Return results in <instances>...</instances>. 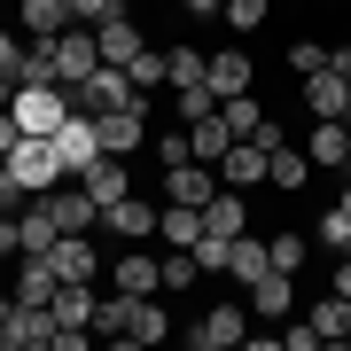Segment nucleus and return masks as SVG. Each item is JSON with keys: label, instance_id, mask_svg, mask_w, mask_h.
I'll return each mask as SVG.
<instances>
[{"label": "nucleus", "instance_id": "f257e3e1", "mask_svg": "<svg viewBox=\"0 0 351 351\" xmlns=\"http://www.w3.org/2000/svg\"><path fill=\"white\" fill-rule=\"evenodd\" d=\"M0 164H8V188H24V195H47V188H63V180H71L63 156H55V141H39V133H24Z\"/></svg>", "mask_w": 351, "mask_h": 351}, {"label": "nucleus", "instance_id": "f03ea898", "mask_svg": "<svg viewBox=\"0 0 351 351\" xmlns=\"http://www.w3.org/2000/svg\"><path fill=\"white\" fill-rule=\"evenodd\" d=\"M8 110H16V125H24V133H39V141H47V133L71 117V86H55V78H47V86H16V101H8Z\"/></svg>", "mask_w": 351, "mask_h": 351}, {"label": "nucleus", "instance_id": "7ed1b4c3", "mask_svg": "<svg viewBox=\"0 0 351 351\" xmlns=\"http://www.w3.org/2000/svg\"><path fill=\"white\" fill-rule=\"evenodd\" d=\"M47 55H55V78H63V86H86V78L101 71V39L86 24H71L63 39H47Z\"/></svg>", "mask_w": 351, "mask_h": 351}, {"label": "nucleus", "instance_id": "20e7f679", "mask_svg": "<svg viewBox=\"0 0 351 351\" xmlns=\"http://www.w3.org/2000/svg\"><path fill=\"white\" fill-rule=\"evenodd\" d=\"M47 141H55V156H63V172H71V180H78V172H86V164L101 156V125H94V110H71V117H63V125H55Z\"/></svg>", "mask_w": 351, "mask_h": 351}, {"label": "nucleus", "instance_id": "39448f33", "mask_svg": "<svg viewBox=\"0 0 351 351\" xmlns=\"http://www.w3.org/2000/svg\"><path fill=\"white\" fill-rule=\"evenodd\" d=\"M0 351H55V304H16L0 320Z\"/></svg>", "mask_w": 351, "mask_h": 351}, {"label": "nucleus", "instance_id": "423d86ee", "mask_svg": "<svg viewBox=\"0 0 351 351\" xmlns=\"http://www.w3.org/2000/svg\"><path fill=\"white\" fill-rule=\"evenodd\" d=\"M242 336H250V304H211V313L188 328L195 351H226V343H242Z\"/></svg>", "mask_w": 351, "mask_h": 351}, {"label": "nucleus", "instance_id": "0eeeda50", "mask_svg": "<svg viewBox=\"0 0 351 351\" xmlns=\"http://www.w3.org/2000/svg\"><path fill=\"white\" fill-rule=\"evenodd\" d=\"M226 188V180H219V164H172V172H164V203H195V211H203V203H211Z\"/></svg>", "mask_w": 351, "mask_h": 351}, {"label": "nucleus", "instance_id": "6e6552de", "mask_svg": "<svg viewBox=\"0 0 351 351\" xmlns=\"http://www.w3.org/2000/svg\"><path fill=\"white\" fill-rule=\"evenodd\" d=\"M304 156H313L320 172H351V125H343V117H313V133H304Z\"/></svg>", "mask_w": 351, "mask_h": 351}, {"label": "nucleus", "instance_id": "1a4fd4ad", "mask_svg": "<svg viewBox=\"0 0 351 351\" xmlns=\"http://www.w3.org/2000/svg\"><path fill=\"white\" fill-rule=\"evenodd\" d=\"M47 211H55V226H63V234H94L101 226V203L78 188V180H63V188H47Z\"/></svg>", "mask_w": 351, "mask_h": 351}, {"label": "nucleus", "instance_id": "9d476101", "mask_svg": "<svg viewBox=\"0 0 351 351\" xmlns=\"http://www.w3.org/2000/svg\"><path fill=\"white\" fill-rule=\"evenodd\" d=\"M110 289H117V297H156V289H164V258L125 250V258L110 265Z\"/></svg>", "mask_w": 351, "mask_h": 351}, {"label": "nucleus", "instance_id": "9b49d317", "mask_svg": "<svg viewBox=\"0 0 351 351\" xmlns=\"http://www.w3.org/2000/svg\"><path fill=\"white\" fill-rule=\"evenodd\" d=\"M94 125H101V149H110V156H133V149H149V110H101Z\"/></svg>", "mask_w": 351, "mask_h": 351}, {"label": "nucleus", "instance_id": "f8f14e48", "mask_svg": "<svg viewBox=\"0 0 351 351\" xmlns=\"http://www.w3.org/2000/svg\"><path fill=\"white\" fill-rule=\"evenodd\" d=\"M71 24H78L71 0H16V32L24 39H63Z\"/></svg>", "mask_w": 351, "mask_h": 351}, {"label": "nucleus", "instance_id": "ddd939ff", "mask_svg": "<svg viewBox=\"0 0 351 351\" xmlns=\"http://www.w3.org/2000/svg\"><path fill=\"white\" fill-rule=\"evenodd\" d=\"M101 226H110L117 242H149V234H156V203H141V195H117V203H101Z\"/></svg>", "mask_w": 351, "mask_h": 351}, {"label": "nucleus", "instance_id": "4468645a", "mask_svg": "<svg viewBox=\"0 0 351 351\" xmlns=\"http://www.w3.org/2000/svg\"><path fill=\"white\" fill-rule=\"evenodd\" d=\"M265 274H274V250H265L250 226H242V234L226 242V281H242V289H250V281H265Z\"/></svg>", "mask_w": 351, "mask_h": 351}, {"label": "nucleus", "instance_id": "2eb2a0df", "mask_svg": "<svg viewBox=\"0 0 351 351\" xmlns=\"http://www.w3.org/2000/svg\"><path fill=\"white\" fill-rule=\"evenodd\" d=\"M219 180H226V188H242V195L265 188V141H234V149L219 156Z\"/></svg>", "mask_w": 351, "mask_h": 351}, {"label": "nucleus", "instance_id": "dca6fc26", "mask_svg": "<svg viewBox=\"0 0 351 351\" xmlns=\"http://www.w3.org/2000/svg\"><path fill=\"white\" fill-rule=\"evenodd\" d=\"M304 110H313V117H343V110H351V78H343L336 63L313 71V78H304Z\"/></svg>", "mask_w": 351, "mask_h": 351}, {"label": "nucleus", "instance_id": "f3484780", "mask_svg": "<svg viewBox=\"0 0 351 351\" xmlns=\"http://www.w3.org/2000/svg\"><path fill=\"white\" fill-rule=\"evenodd\" d=\"M47 265H55L63 281H94V274H101V258H94V234H55Z\"/></svg>", "mask_w": 351, "mask_h": 351}, {"label": "nucleus", "instance_id": "a211bd4d", "mask_svg": "<svg viewBox=\"0 0 351 351\" xmlns=\"http://www.w3.org/2000/svg\"><path fill=\"white\" fill-rule=\"evenodd\" d=\"M289 304H297V274H265V281H250V320H289Z\"/></svg>", "mask_w": 351, "mask_h": 351}, {"label": "nucleus", "instance_id": "6ab92c4d", "mask_svg": "<svg viewBox=\"0 0 351 351\" xmlns=\"http://www.w3.org/2000/svg\"><path fill=\"white\" fill-rule=\"evenodd\" d=\"M164 328H172V313H164L156 297H125V328H117V343H164Z\"/></svg>", "mask_w": 351, "mask_h": 351}, {"label": "nucleus", "instance_id": "aec40b11", "mask_svg": "<svg viewBox=\"0 0 351 351\" xmlns=\"http://www.w3.org/2000/svg\"><path fill=\"white\" fill-rule=\"evenodd\" d=\"M304 180H313V156H304V149H289V141H274V149H265V188L297 195Z\"/></svg>", "mask_w": 351, "mask_h": 351}, {"label": "nucleus", "instance_id": "412c9836", "mask_svg": "<svg viewBox=\"0 0 351 351\" xmlns=\"http://www.w3.org/2000/svg\"><path fill=\"white\" fill-rule=\"evenodd\" d=\"M78 188H86L94 203H117V195H133V180H125V156H110V149H101V156L86 164V172H78Z\"/></svg>", "mask_w": 351, "mask_h": 351}, {"label": "nucleus", "instance_id": "4be33fe9", "mask_svg": "<svg viewBox=\"0 0 351 351\" xmlns=\"http://www.w3.org/2000/svg\"><path fill=\"white\" fill-rule=\"evenodd\" d=\"M94 39H101V63H117V71H125L133 55L149 47V39H141V24H133V16H110V24H94Z\"/></svg>", "mask_w": 351, "mask_h": 351}, {"label": "nucleus", "instance_id": "5701e85b", "mask_svg": "<svg viewBox=\"0 0 351 351\" xmlns=\"http://www.w3.org/2000/svg\"><path fill=\"white\" fill-rule=\"evenodd\" d=\"M55 234H63V226H55V211H47V195H32V211L16 219V250L47 258V250H55Z\"/></svg>", "mask_w": 351, "mask_h": 351}, {"label": "nucleus", "instance_id": "b1692460", "mask_svg": "<svg viewBox=\"0 0 351 351\" xmlns=\"http://www.w3.org/2000/svg\"><path fill=\"white\" fill-rule=\"evenodd\" d=\"M242 226H250V203H242V188H219L211 203H203V234H226V242H234Z\"/></svg>", "mask_w": 351, "mask_h": 351}, {"label": "nucleus", "instance_id": "393cba45", "mask_svg": "<svg viewBox=\"0 0 351 351\" xmlns=\"http://www.w3.org/2000/svg\"><path fill=\"white\" fill-rule=\"evenodd\" d=\"M55 289H63V274L24 250V265H16V304H55Z\"/></svg>", "mask_w": 351, "mask_h": 351}, {"label": "nucleus", "instance_id": "a878e982", "mask_svg": "<svg viewBox=\"0 0 351 351\" xmlns=\"http://www.w3.org/2000/svg\"><path fill=\"white\" fill-rule=\"evenodd\" d=\"M94 304H101L94 281H63L55 289V328H94Z\"/></svg>", "mask_w": 351, "mask_h": 351}, {"label": "nucleus", "instance_id": "bb28decb", "mask_svg": "<svg viewBox=\"0 0 351 351\" xmlns=\"http://www.w3.org/2000/svg\"><path fill=\"white\" fill-rule=\"evenodd\" d=\"M156 226H164V250H195V242H203V211H195V203H164Z\"/></svg>", "mask_w": 351, "mask_h": 351}, {"label": "nucleus", "instance_id": "cd10ccee", "mask_svg": "<svg viewBox=\"0 0 351 351\" xmlns=\"http://www.w3.org/2000/svg\"><path fill=\"white\" fill-rule=\"evenodd\" d=\"M250 78H258V71H250L242 47H219V55H211V94H219V101H226V94H250Z\"/></svg>", "mask_w": 351, "mask_h": 351}, {"label": "nucleus", "instance_id": "c85d7f7f", "mask_svg": "<svg viewBox=\"0 0 351 351\" xmlns=\"http://www.w3.org/2000/svg\"><path fill=\"white\" fill-rule=\"evenodd\" d=\"M172 110H180V125H203V117L219 110V94H211V78H195V86H172Z\"/></svg>", "mask_w": 351, "mask_h": 351}, {"label": "nucleus", "instance_id": "c756f323", "mask_svg": "<svg viewBox=\"0 0 351 351\" xmlns=\"http://www.w3.org/2000/svg\"><path fill=\"white\" fill-rule=\"evenodd\" d=\"M219 117H226V133H234V141H250V133L265 125V110H258V94H226V101H219Z\"/></svg>", "mask_w": 351, "mask_h": 351}, {"label": "nucleus", "instance_id": "7c9ffc66", "mask_svg": "<svg viewBox=\"0 0 351 351\" xmlns=\"http://www.w3.org/2000/svg\"><path fill=\"white\" fill-rule=\"evenodd\" d=\"M188 141H195V156H203V164H219L226 149H234V133H226V117H219V110L203 117V125H188Z\"/></svg>", "mask_w": 351, "mask_h": 351}, {"label": "nucleus", "instance_id": "2f4dec72", "mask_svg": "<svg viewBox=\"0 0 351 351\" xmlns=\"http://www.w3.org/2000/svg\"><path fill=\"white\" fill-rule=\"evenodd\" d=\"M313 328H320V343H343L351 336V297H320L313 304Z\"/></svg>", "mask_w": 351, "mask_h": 351}, {"label": "nucleus", "instance_id": "473e14b6", "mask_svg": "<svg viewBox=\"0 0 351 351\" xmlns=\"http://www.w3.org/2000/svg\"><path fill=\"white\" fill-rule=\"evenodd\" d=\"M164 71H172V86H195V78H211V55H195V47H164Z\"/></svg>", "mask_w": 351, "mask_h": 351}, {"label": "nucleus", "instance_id": "72a5a7b5", "mask_svg": "<svg viewBox=\"0 0 351 351\" xmlns=\"http://www.w3.org/2000/svg\"><path fill=\"white\" fill-rule=\"evenodd\" d=\"M125 71H133V86H141V94H156V86H172V71H164V55H156V47H141V55H133Z\"/></svg>", "mask_w": 351, "mask_h": 351}, {"label": "nucleus", "instance_id": "f704fd0d", "mask_svg": "<svg viewBox=\"0 0 351 351\" xmlns=\"http://www.w3.org/2000/svg\"><path fill=\"white\" fill-rule=\"evenodd\" d=\"M149 149H156V164L172 172V164H195V141H188V125L180 133H149Z\"/></svg>", "mask_w": 351, "mask_h": 351}, {"label": "nucleus", "instance_id": "c9c22d12", "mask_svg": "<svg viewBox=\"0 0 351 351\" xmlns=\"http://www.w3.org/2000/svg\"><path fill=\"white\" fill-rule=\"evenodd\" d=\"M195 281H203L195 250H164V297H172V289H195Z\"/></svg>", "mask_w": 351, "mask_h": 351}, {"label": "nucleus", "instance_id": "e433bc0d", "mask_svg": "<svg viewBox=\"0 0 351 351\" xmlns=\"http://www.w3.org/2000/svg\"><path fill=\"white\" fill-rule=\"evenodd\" d=\"M265 250H274L281 274H297V265H304V234H297V226H281V234H265Z\"/></svg>", "mask_w": 351, "mask_h": 351}, {"label": "nucleus", "instance_id": "4c0bfd02", "mask_svg": "<svg viewBox=\"0 0 351 351\" xmlns=\"http://www.w3.org/2000/svg\"><path fill=\"white\" fill-rule=\"evenodd\" d=\"M24 55H32V39L16 32V24H0V78H16V71H24Z\"/></svg>", "mask_w": 351, "mask_h": 351}, {"label": "nucleus", "instance_id": "58836bf2", "mask_svg": "<svg viewBox=\"0 0 351 351\" xmlns=\"http://www.w3.org/2000/svg\"><path fill=\"white\" fill-rule=\"evenodd\" d=\"M328 63H336V55H328L320 39H297V47H289V71H297V78H313V71H328Z\"/></svg>", "mask_w": 351, "mask_h": 351}, {"label": "nucleus", "instance_id": "ea45409f", "mask_svg": "<svg viewBox=\"0 0 351 351\" xmlns=\"http://www.w3.org/2000/svg\"><path fill=\"white\" fill-rule=\"evenodd\" d=\"M219 16H226V24H234V32H258V24H265V0H226Z\"/></svg>", "mask_w": 351, "mask_h": 351}, {"label": "nucleus", "instance_id": "a19ab883", "mask_svg": "<svg viewBox=\"0 0 351 351\" xmlns=\"http://www.w3.org/2000/svg\"><path fill=\"white\" fill-rule=\"evenodd\" d=\"M78 24H110V16H125V0H71Z\"/></svg>", "mask_w": 351, "mask_h": 351}, {"label": "nucleus", "instance_id": "79ce46f5", "mask_svg": "<svg viewBox=\"0 0 351 351\" xmlns=\"http://www.w3.org/2000/svg\"><path fill=\"white\" fill-rule=\"evenodd\" d=\"M320 242H328V250H343V242H351V211H343V203L320 219Z\"/></svg>", "mask_w": 351, "mask_h": 351}, {"label": "nucleus", "instance_id": "37998d69", "mask_svg": "<svg viewBox=\"0 0 351 351\" xmlns=\"http://www.w3.org/2000/svg\"><path fill=\"white\" fill-rule=\"evenodd\" d=\"M313 343H320V328H313V320H304V328H281V351H313Z\"/></svg>", "mask_w": 351, "mask_h": 351}, {"label": "nucleus", "instance_id": "c03bdc74", "mask_svg": "<svg viewBox=\"0 0 351 351\" xmlns=\"http://www.w3.org/2000/svg\"><path fill=\"white\" fill-rule=\"evenodd\" d=\"M336 297H351V258H343V265H336Z\"/></svg>", "mask_w": 351, "mask_h": 351}, {"label": "nucleus", "instance_id": "a18cd8bd", "mask_svg": "<svg viewBox=\"0 0 351 351\" xmlns=\"http://www.w3.org/2000/svg\"><path fill=\"white\" fill-rule=\"evenodd\" d=\"M0 24H16V0H0Z\"/></svg>", "mask_w": 351, "mask_h": 351}, {"label": "nucleus", "instance_id": "49530a36", "mask_svg": "<svg viewBox=\"0 0 351 351\" xmlns=\"http://www.w3.org/2000/svg\"><path fill=\"white\" fill-rule=\"evenodd\" d=\"M8 313H16V289H8V297H0V320H8Z\"/></svg>", "mask_w": 351, "mask_h": 351}, {"label": "nucleus", "instance_id": "de8ad7c7", "mask_svg": "<svg viewBox=\"0 0 351 351\" xmlns=\"http://www.w3.org/2000/svg\"><path fill=\"white\" fill-rule=\"evenodd\" d=\"M343 211H351V180H343Z\"/></svg>", "mask_w": 351, "mask_h": 351}, {"label": "nucleus", "instance_id": "09e8293b", "mask_svg": "<svg viewBox=\"0 0 351 351\" xmlns=\"http://www.w3.org/2000/svg\"><path fill=\"white\" fill-rule=\"evenodd\" d=\"M0 188H8V164H0Z\"/></svg>", "mask_w": 351, "mask_h": 351}, {"label": "nucleus", "instance_id": "8fccbe9b", "mask_svg": "<svg viewBox=\"0 0 351 351\" xmlns=\"http://www.w3.org/2000/svg\"><path fill=\"white\" fill-rule=\"evenodd\" d=\"M343 258H351V242H343Z\"/></svg>", "mask_w": 351, "mask_h": 351}, {"label": "nucleus", "instance_id": "3c124183", "mask_svg": "<svg viewBox=\"0 0 351 351\" xmlns=\"http://www.w3.org/2000/svg\"><path fill=\"white\" fill-rule=\"evenodd\" d=\"M343 125H351V110H343Z\"/></svg>", "mask_w": 351, "mask_h": 351}, {"label": "nucleus", "instance_id": "603ef678", "mask_svg": "<svg viewBox=\"0 0 351 351\" xmlns=\"http://www.w3.org/2000/svg\"><path fill=\"white\" fill-rule=\"evenodd\" d=\"M343 351H351V336H343Z\"/></svg>", "mask_w": 351, "mask_h": 351}]
</instances>
